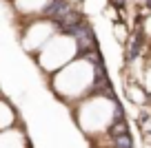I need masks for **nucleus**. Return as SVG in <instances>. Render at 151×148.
<instances>
[{
    "label": "nucleus",
    "mask_w": 151,
    "mask_h": 148,
    "mask_svg": "<svg viewBox=\"0 0 151 148\" xmlns=\"http://www.w3.org/2000/svg\"><path fill=\"white\" fill-rule=\"evenodd\" d=\"M56 86L60 91V95L69 97H80L82 93L89 88V84L93 82V66L89 60H80L76 64H67L62 73L56 75Z\"/></svg>",
    "instance_id": "1"
},
{
    "label": "nucleus",
    "mask_w": 151,
    "mask_h": 148,
    "mask_svg": "<svg viewBox=\"0 0 151 148\" xmlns=\"http://www.w3.org/2000/svg\"><path fill=\"white\" fill-rule=\"evenodd\" d=\"M76 53V40L71 36H53L47 44L42 46V53H40V64L42 69L53 71V69H62V66L69 64L71 56Z\"/></svg>",
    "instance_id": "2"
},
{
    "label": "nucleus",
    "mask_w": 151,
    "mask_h": 148,
    "mask_svg": "<svg viewBox=\"0 0 151 148\" xmlns=\"http://www.w3.org/2000/svg\"><path fill=\"white\" fill-rule=\"evenodd\" d=\"M109 106H111V102L109 100H102V97H96V100H91L89 104H87L85 108H82V113H93V120H89L87 124H82V128L87 130V133H100V128H104V126L111 124V113H109Z\"/></svg>",
    "instance_id": "3"
},
{
    "label": "nucleus",
    "mask_w": 151,
    "mask_h": 148,
    "mask_svg": "<svg viewBox=\"0 0 151 148\" xmlns=\"http://www.w3.org/2000/svg\"><path fill=\"white\" fill-rule=\"evenodd\" d=\"M53 38V22H31L24 31V38H22V44L27 51H33V49H42L49 40Z\"/></svg>",
    "instance_id": "4"
},
{
    "label": "nucleus",
    "mask_w": 151,
    "mask_h": 148,
    "mask_svg": "<svg viewBox=\"0 0 151 148\" xmlns=\"http://www.w3.org/2000/svg\"><path fill=\"white\" fill-rule=\"evenodd\" d=\"M49 2L51 0H16V9L20 14L31 16V14H38V11H45Z\"/></svg>",
    "instance_id": "5"
},
{
    "label": "nucleus",
    "mask_w": 151,
    "mask_h": 148,
    "mask_svg": "<svg viewBox=\"0 0 151 148\" xmlns=\"http://www.w3.org/2000/svg\"><path fill=\"white\" fill-rule=\"evenodd\" d=\"M0 148H22L20 130H2L0 133Z\"/></svg>",
    "instance_id": "6"
},
{
    "label": "nucleus",
    "mask_w": 151,
    "mask_h": 148,
    "mask_svg": "<svg viewBox=\"0 0 151 148\" xmlns=\"http://www.w3.org/2000/svg\"><path fill=\"white\" fill-rule=\"evenodd\" d=\"M14 117H16L14 108H11L5 100H0V128H2V126H9L11 122H14Z\"/></svg>",
    "instance_id": "7"
}]
</instances>
